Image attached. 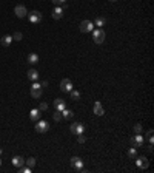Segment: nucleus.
Returning a JSON list of instances; mask_svg holds the SVG:
<instances>
[{
    "instance_id": "obj_1",
    "label": "nucleus",
    "mask_w": 154,
    "mask_h": 173,
    "mask_svg": "<svg viewBox=\"0 0 154 173\" xmlns=\"http://www.w3.org/2000/svg\"><path fill=\"white\" fill-rule=\"evenodd\" d=\"M105 37H106V34H105L103 30H96V31H92V39H94L96 43H103V42H105Z\"/></svg>"
},
{
    "instance_id": "obj_2",
    "label": "nucleus",
    "mask_w": 154,
    "mask_h": 173,
    "mask_svg": "<svg viewBox=\"0 0 154 173\" xmlns=\"http://www.w3.org/2000/svg\"><path fill=\"white\" fill-rule=\"evenodd\" d=\"M28 19H29L31 23H40L43 20V16H42V12L40 11H32V12L28 14Z\"/></svg>"
},
{
    "instance_id": "obj_3",
    "label": "nucleus",
    "mask_w": 154,
    "mask_h": 173,
    "mask_svg": "<svg viewBox=\"0 0 154 173\" xmlns=\"http://www.w3.org/2000/svg\"><path fill=\"white\" fill-rule=\"evenodd\" d=\"M71 165H72V169H74L76 172H82L83 170V161L79 156H72L71 158Z\"/></svg>"
},
{
    "instance_id": "obj_4",
    "label": "nucleus",
    "mask_w": 154,
    "mask_h": 173,
    "mask_svg": "<svg viewBox=\"0 0 154 173\" xmlns=\"http://www.w3.org/2000/svg\"><path fill=\"white\" fill-rule=\"evenodd\" d=\"M49 130V124L46 122V121H37V124H36V131L37 133H46V131Z\"/></svg>"
},
{
    "instance_id": "obj_5",
    "label": "nucleus",
    "mask_w": 154,
    "mask_h": 173,
    "mask_svg": "<svg viewBox=\"0 0 154 173\" xmlns=\"http://www.w3.org/2000/svg\"><path fill=\"white\" fill-rule=\"evenodd\" d=\"M131 144H133V147L134 148H140L143 145V136L140 133H136V136L131 138Z\"/></svg>"
},
{
    "instance_id": "obj_6",
    "label": "nucleus",
    "mask_w": 154,
    "mask_h": 173,
    "mask_svg": "<svg viewBox=\"0 0 154 173\" xmlns=\"http://www.w3.org/2000/svg\"><path fill=\"white\" fill-rule=\"evenodd\" d=\"M60 90H62L63 93H69L72 90V82L69 79H62V82H60Z\"/></svg>"
},
{
    "instance_id": "obj_7",
    "label": "nucleus",
    "mask_w": 154,
    "mask_h": 173,
    "mask_svg": "<svg viewBox=\"0 0 154 173\" xmlns=\"http://www.w3.org/2000/svg\"><path fill=\"white\" fill-rule=\"evenodd\" d=\"M31 96L34 99H39L40 96H42V87H40V84H32V87H31Z\"/></svg>"
},
{
    "instance_id": "obj_8",
    "label": "nucleus",
    "mask_w": 154,
    "mask_h": 173,
    "mask_svg": "<svg viewBox=\"0 0 154 173\" xmlns=\"http://www.w3.org/2000/svg\"><path fill=\"white\" fill-rule=\"evenodd\" d=\"M92 28H94V23L91 20H83L80 23V31L82 33H90V31H92Z\"/></svg>"
},
{
    "instance_id": "obj_9",
    "label": "nucleus",
    "mask_w": 154,
    "mask_h": 173,
    "mask_svg": "<svg viewBox=\"0 0 154 173\" xmlns=\"http://www.w3.org/2000/svg\"><path fill=\"white\" fill-rule=\"evenodd\" d=\"M14 12H16V16L19 19H23V17L28 16V11H26V8H25L23 5H17L16 8H14Z\"/></svg>"
},
{
    "instance_id": "obj_10",
    "label": "nucleus",
    "mask_w": 154,
    "mask_h": 173,
    "mask_svg": "<svg viewBox=\"0 0 154 173\" xmlns=\"http://www.w3.org/2000/svg\"><path fill=\"white\" fill-rule=\"evenodd\" d=\"M137 167L139 169H142V170H145V169H148V165H150V161L146 159L145 156H140V158H137Z\"/></svg>"
},
{
    "instance_id": "obj_11",
    "label": "nucleus",
    "mask_w": 154,
    "mask_h": 173,
    "mask_svg": "<svg viewBox=\"0 0 154 173\" xmlns=\"http://www.w3.org/2000/svg\"><path fill=\"white\" fill-rule=\"evenodd\" d=\"M40 114H42V111H40L39 108H32L31 113H29V119H31L32 122H37V121L40 119Z\"/></svg>"
},
{
    "instance_id": "obj_12",
    "label": "nucleus",
    "mask_w": 154,
    "mask_h": 173,
    "mask_svg": "<svg viewBox=\"0 0 154 173\" xmlns=\"http://www.w3.org/2000/svg\"><path fill=\"white\" fill-rule=\"evenodd\" d=\"M54 107H56L57 111H62V110H65V108H66V102H65L63 99L57 98V99H54Z\"/></svg>"
},
{
    "instance_id": "obj_13",
    "label": "nucleus",
    "mask_w": 154,
    "mask_h": 173,
    "mask_svg": "<svg viewBox=\"0 0 154 173\" xmlns=\"http://www.w3.org/2000/svg\"><path fill=\"white\" fill-rule=\"evenodd\" d=\"M23 164H25V159L22 156H14V158H12V165H14V167L20 169Z\"/></svg>"
},
{
    "instance_id": "obj_14",
    "label": "nucleus",
    "mask_w": 154,
    "mask_h": 173,
    "mask_svg": "<svg viewBox=\"0 0 154 173\" xmlns=\"http://www.w3.org/2000/svg\"><path fill=\"white\" fill-rule=\"evenodd\" d=\"M62 17H63V9L60 8V6H57V8L52 11V19L59 20V19H62Z\"/></svg>"
},
{
    "instance_id": "obj_15",
    "label": "nucleus",
    "mask_w": 154,
    "mask_h": 173,
    "mask_svg": "<svg viewBox=\"0 0 154 173\" xmlns=\"http://www.w3.org/2000/svg\"><path fill=\"white\" fill-rule=\"evenodd\" d=\"M103 107H102V104L100 102H96L94 104V114H97V116H103Z\"/></svg>"
},
{
    "instance_id": "obj_16",
    "label": "nucleus",
    "mask_w": 154,
    "mask_h": 173,
    "mask_svg": "<svg viewBox=\"0 0 154 173\" xmlns=\"http://www.w3.org/2000/svg\"><path fill=\"white\" fill-rule=\"evenodd\" d=\"M12 42V36H9V34H6V36L2 37V40H0V43H2L3 46H9Z\"/></svg>"
},
{
    "instance_id": "obj_17",
    "label": "nucleus",
    "mask_w": 154,
    "mask_h": 173,
    "mask_svg": "<svg viewBox=\"0 0 154 173\" xmlns=\"http://www.w3.org/2000/svg\"><path fill=\"white\" fill-rule=\"evenodd\" d=\"M62 116H63V119H66V121H69V119H72V116H74V113L71 111V110H68V108H65V110H62Z\"/></svg>"
},
{
    "instance_id": "obj_18",
    "label": "nucleus",
    "mask_w": 154,
    "mask_h": 173,
    "mask_svg": "<svg viewBox=\"0 0 154 173\" xmlns=\"http://www.w3.org/2000/svg\"><path fill=\"white\" fill-rule=\"evenodd\" d=\"M28 79L32 80V82H36V80L39 79V73H37V70H29V71H28Z\"/></svg>"
},
{
    "instance_id": "obj_19",
    "label": "nucleus",
    "mask_w": 154,
    "mask_h": 173,
    "mask_svg": "<svg viewBox=\"0 0 154 173\" xmlns=\"http://www.w3.org/2000/svg\"><path fill=\"white\" fill-rule=\"evenodd\" d=\"M37 62H39V56H37L36 53H31L29 56H28V64H31V65H36Z\"/></svg>"
},
{
    "instance_id": "obj_20",
    "label": "nucleus",
    "mask_w": 154,
    "mask_h": 173,
    "mask_svg": "<svg viewBox=\"0 0 154 173\" xmlns=\"http://www.w3.org/2000/svg\"><path fill=\"white\" fill-rule=\"evenodd\" d=\"M94 23H96L97 26H105V25H106V19L100 16V17H97V19H96V22H94Z\"/></svg>"
},
{
    "instance_id": "obj_21",
    "label": "nucleus",
    "mask_w": 154,
    "mask_h": 173,
    "mask_svg": "<svg viewBox=\"0 0 154 173\" xmlns=\"http://www.w3.org/2000/svg\"><path fill=\"white\" fill-rule=\"evenodd\" d=\"M83 131H85V127H83V124L77 122V125H76V135H83Z\"/></svg>"
},
{
    "instance_id": "obj_22",
    "label": "nucleus",
    "mask_w": 154,
    "mask_h": 173,
    "mask_svg": "<svg viewBox=\"0 0 154 173\" xmlns=\"http://www.w3.org/2000/svg\"><path fill=\"white\" fill-rule=\"evenodd\" d=\"M69 93H71V99H72V101H79V99H80V93H79V91H74V90H71Z\"/></svg>"
},
{
    "instance_id": "obj_23",
    "label": "nucleus",
    "mask_w": 154,
    "mask_h": 173,
    "mask_svg": "<svg viewBox=\"0 0 154 173\" xmlns=\"http://www.w3.org/2000/svg\"><path fill=\"white\" fill-rule=\"evenodd\" d=\"M128 156H130L131 159H134V158L137 156V148H134V147L130 148V150H128Z\"/></svg>"
},
{
    "instance_id": "obj_24",
    "label": "nucleus",
    "mask_w": 154,
    "mask_h": 173,
    "mask_svg": "<svg viewBox=\"0 0 154 173\" xmlns=\"http://www.w3.org/2000/svg\"><path fill=\"white\" fill-rule=\"evenodd\" d=\"M26 165H28L29 169H32L36 165V158H29V159H26Z\"/></svg>"
},
{
    "instance_id": "obj_25",
    "label": "nucleus",
    "mask_w": 154,
    "mask_h": 173,
    "mask_svg": "<svg viewBox=\"0 0 154 173\" xmlns=\"http://www.w3.org/2000/svg\"><path fill=\"white\" fill-rule=\"evenodd\" d=\"M52 117H54V121H56V122H60V121L63 119V116H62V113H60V111H56Z\"/></svg>"
},
{
    "instance_id": "obj_26",
    "label": "nucleus",
    "mask_w": 154,
    "mask_h": 173,
    "mask_svg": "<svg viewBox=\"0 0 154 173\" xmlns=\"http://www.w3.org/2000/svg\"><path fill=\"white\" fill-rule=\"evenodd\" d=\"M153 135H154V131H153V130H148V133H146V138H148L150 144H153V142H154V138H153Z\"/></svg>"
},
{
    "instance_id": "obj_27",
    "label": "nucleus",
    "mask_w": 154,
    "mask_h": 173,
    "mask_svg": "<svg viewBox=\"0 0 154 173\" xmlns=\"http://www.w3.org/2000/svg\"><path fill=\"white\" fill-rule=\"evenodd\" d=\"M22 39H23V34L19 33V31L14 33V36H12V40H22Z\"/></svg>"
},
{
    "instance_id": "obj_28",
    "label": "nucleus",
    "mask_w": 154,
    "mask_h": 173,
    "mask_svg": "<svg viewBox=\"0 0 154 173\" xmlns=\"http://www.w3.org/2000/svg\"><path fill=\"white\" fill-rule=\"evenodd\" d=\"M39 110H40V111H46V110H48V104H46V102H42V104L39 105Z\"/></svg>"
},
{
    "instance_id": "obj_29",
    "label": "nucleus",
    "mask_w": 154,
    "mask_h": 173,
    "mask_svg": "<svg viewBox=\"0 0 154 173\" xmlns=\"http://www.w3.org/2000/svg\"><path fill=\"white\" fill-rule=\"evenodd\" d=\"M134 131H136V133H142V125H140V124H136V125H134Z\"/></svg>"
},
{
    "instance_id": "obj_30",
    "label": "nucleus",
    "mask_w": 154,
    "mask_h": 173,
    "mask_svg": "<svg viewBox=\"0 0 154 173\" xmlns=\"http://www.w3.org/2000/svg\"><path fill=\"white\" fill-rule=\"evenodd\" d=\"M79 138H77V141H79V144H83L85 141H86V138L83 136V135H77Z\"/></svg>"
},
{
    "instance_id": "obj_31",
    "label": "nucleus",
    "mask_w": 154,
    "mask_h": 173,
    "mask_svg": "<svg viewBox=\"0 0 154 173\" xmlns=\"http://www.w3.org/2000/svg\"><path fill=\"white\" fill-rule=\"evenodd\" d=\"M76 125H77V122L76 124H71V127H69V130H71L72 135H76Z\"/></svg>"
},
{
    "instance_id": "obj_32",
    "label": "nucleus",
    "mask_w": 154,
    "mask_h": 173,
    "mask_svg": "<svg viewBox=\"0 0 154 173\" xmlns=\"http://www.w3.org/2000/svg\"><path fill=\"white\" fill-rule=\"evenodd\" d=\"M29 172H31V169H29V167H25V169L20 167V173H29Z\"/></svg>"
},
{
    "instance_id": "obj_33",
    "label": "nucleus",
    "mask_w": 154,
    "mask_h": 173,
    "mask_svg": "<svg viewBox=\"0 0 154 173\" xmlns=\"http://www.w3.org/2000/svg\"><path fill=\"white\" fill-rule=\"evenodd\" d=\"M40 87H42V88L48 87V82H46V80H42V84H40Z\"/></svg>"
},
{
    "instance_id": "obj_34",
    "label": "nucleus",
    "mask_w": 154,
    "mask_h": 173,
    "mask_svg": "<svg viewBox=\"0 0 154 173\" xmlns=\"http://www.w3.org/2000/svg\"><path fill=\"white\" fill-rule=\"evenodd\" d=\"M52 3H54V5H60V0H52Z\"/></svg>"
},
{
    "instance_id": "obj_35",
    "label": "nucleus",
    "mask_w": 154,
    "mask_h": 173,
    "mask_svg": "<svg viewBox=\"0 0 154 173\" xmlns=\"http://www.w3.org/2000/svg\"><path fill=\"white\" fill-rule=\"evenodd\" d=\"M2 151H3V150H2V148H0V155H2Z\"/></svg>"
},
{
    "instance_id": "obj_36",
    "label": "nucleus",
    "mask_w": 154,
    "mask_h": 173,
    "mask_svg": "<svg viewBox=\"0 0 154 173\" xmlns=\"http://www.w3.org/2000/svg\"><path fill=\"white\" fill-rule=\"evenodd\" d=\"M0 165H2V159H0Z\"/></svg>"
},
{
    "instance_id": "obj_37",
    "label": "nucleus",
    "mask_w": 154,
    "mask_h": 173,
    "mask_svg": "<svg viewBox=\"0 0 154 173\" xmlns=\"http://www.w3.org/2000/svg\"><path fill=\"white\" fill-rule=\"evenodd\" d=\"M110 2H116V0H110Z\"/></svg>"
}]
</instances>
